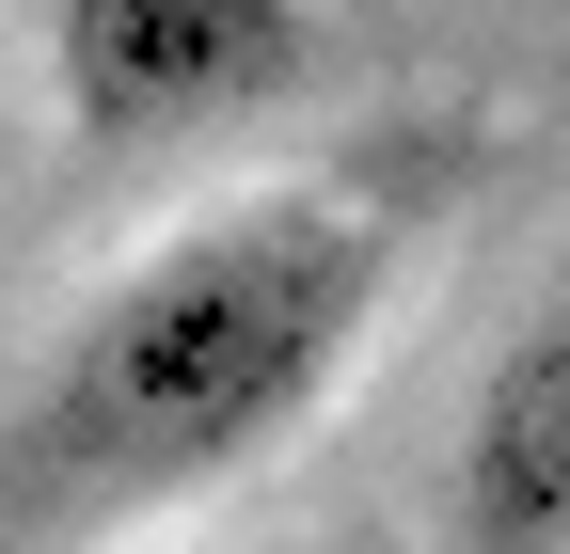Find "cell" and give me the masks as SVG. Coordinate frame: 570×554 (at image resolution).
I'll return each mask as SVG.
<instances>
[{
  "mask_svg": "<svg viewBox=\"0 0 570 554\" xmlns=\"http://www.w3.org/2000/svg\"><path fill=\"white\" fill-rule=\"evenodd\" d=\"M444 538L460 554H570V254H554V286L508 317V349L475 365Z\"/></svg>",
  "mask_w": 570,
  "mask_h": 554,
  "instance_id": "cell-3",
  "label": "cell"
},
{
  "mask_svg": "<svg viewBox=\"0 0 570 554\" xmlns=\"http://www.w3.org/2000/svg\"><path fill=\"white\" fill-rule=\"evenodd\" d=\"M32 32H48L63 127L111 144V159L254 127V111H285L333 63V17H317V0H32Z\"/></svg>",
  "mask_w": 570,
  "mask_h": 554,
  "instance_id": "cell-2",
  "label": "cell"
},
{
  "mask_svg": "<svg viewBox=\"0 0 570 554\" xmlns=\"http://www.w3.org/2000/svg\"><path fill=\"white\" fill-rule=\"evenodd\" d=\"M428 159H317L190 206L63 317V349L17 412V459L48 507H175L285 459L365 380L381 317L428 254Z\"/></svg>",
  "mask_w": 570,
  "mask_h": 554,
  "instance_id": "cell-1",
  "label": "cell"
}]
</instances>
